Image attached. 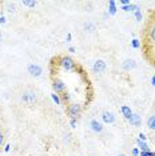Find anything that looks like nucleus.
<instances>
[{
    "label": "nucleus",
    "mask_w": 155,
    "mask_h": 156,
    "mask_svg": "<svg viewBox=\"0 0 155 156\" xmlns=\"http://www.w3.org/2000/svg\"><path fill=\"white\" fill-rule=\"evenodd\" d=\"M136 144H138V147L141 148V151H150V148L147 147V144H146L145 142H142L141 139H136Z\"/></svg>",
    "instance_id": "obj_16"
},
{
    "label": "nucleus",
    "mask_w": 155,
    "mask_h": 156,
    "mask_svg": "<svg viewBox=\"0 0 155 156\" xmlns=\"http://www.w3.org/2000/svg\"><path fill=\"white\" fill-rule=\"evenodd\" d=\"M36 95H35V92H32V91H25V92H23V95H21V100L24 101V103L27 104H32L36 101Z\"/></svg>",
    "instance_id": "obj_3"
},
{
    "label": "nucleus",
    "mask_w": 155,
    "mask_h": 156,
    "mask_svg": "<svg viewBox=\"0 0 155 156\" xmlns=\"http://www.w3.org/2000/svg\"><path fill=\"white\" fill-rule=\"evenodd\" d=\"M135 67H136V63H135V60H132V59L124 60L123 64H122V68H123L124 71H131V69H134Z\"/></svg>",
    "instance_id": "obj_9"
},
{
    "label": "nucleus",
    "mask_w": 155,
    "mask_h": 156,
    "mask_svg": "<svg viewBox=\"0 0 155 156\" xmlns=\"http://www.w3.org/2000/svg\"><path fill=\"white\" fill-rule=\"evenodd\" d=\"M3 143H4V135L1 133V132H0V146H1Z\"/></svg>",
    "instance_id": "obj_26"
},
{
    "label": "nucleus",
    "mask_w": 155,
    "mask_h": 156,
    "mask_svg": "<svg viewBox=\"0 0 155 156\" xmlns=\"http://www.w3.org/2000/svg\"><path fill=\"white\" fill-rule=\"evenodd\" d=\"M132 155H134V156H138V155H139V149H138V148H134V149H132Z\"/></svg>",
    "instance_id": "obj_25"
},
{
    "label": "nucleus",
    "mask_w": 155,
    "mask_h": 156,
    "mask_svg": "<svg viewBox=\"0 0 155 156\" xmlns=\"http://www.w3.org/2000/svg\"><path fill=\"white\" fill-rule=\"evenodd\" d=\"M51 97H52V100L55 101L56 104H60V99H59V95H56L55 92H54V94H51Z\"/></svg>",
    "instance_id": "obj_19"
},
{
    "label": "nucleus",
    "mask_w": 155,
    "mask_h": 156,
    "mask_svg": "<svg viewBox=\"0 0 155 156\" xmlns=\"http://www.w3.org/2000/svg\"><path fill=\"white\" fill-rule=\"evenodd\" d=\"M135 16H136V20H138V21L142 20V12H141V10H139V8H136V10H135Z\"/></svg>",
    "instance_id": "obj_20"
},
{
    "label": "nucleus",
    "mask_w": 155,
    "mask_h": 156,
    "mask_svg": "<svg viewBox=\"0 0 155 156\" xmlns=\"http://www.w3.org/2000/svg\"><path fill=\"white\" fill-rule=\"evenodd\" d=\"M92 69H94V72H96V73L103 72L104 69H106V63L103 60H96V62L94 63Z\"/></svg>",
    "instance_id": "obj_7"
},
{
    "label": "nucleus",
    "mask_w": 155,
    "mask_h": 156,
    "mask_svg": "<svg viewBox=\"0 0 155 156\" xmlns=\"http://www.w3.org/2000/svg\"><path fill=\"white\" fill-rule=\"evenodd\" d=\"M132 47H134V48H139V47H141V43H139L138 39H134V40H132Z\"/></svg>",
    "instance_id": "obj_21"
},
{
    "label": "nucleus",
    "mask_w": 155,
    "mask_h": 156,
    "mask_svg": "<svg viewBox=\"0 0 155 156\" xmlns=\"http://www.w3.org/2000/svg\"><path fill=\"white\" fill-rule=\"evenodd\" d=\"M136 8H138V7H136L135 4H128V5H124L122 10H123V11H135Z\"/></svg>",
    "instance_id": "obj_17"
},
{
    "label": "nucleus",
    "mask_w": 155,
    "mask_h": 156,
    "mask_svg": "<svg viewBox=\"0 0 155 156\" xmlns=\"http://www.w3.org/2000/svg\"><path fill=\"white\" fill-rule=\"evenodd\" d=\"M4 23H6V17L0 16V24H4Z\"/></svg>",
    "instance_id": "obj_27"
},
{
    "label": "nucleus",
    "mask_w": 155,
    "mask_h": 156,
    "mask_svg": "<svg viewBox=\"0 0 155 156\" xmlns=\"http://www.w3.org/2000/svg\"><path fill=\"white\" fill-rule=\"evenodd\" d=\"M60 64H62V67L64 69H67V71H72V69L75 68V63H74V60L71 59V57H68V56H63L62 59H60Z\"/></svg>",
    "instance_id": "obj_2"
},
{
    "label": "nucleus",
    "mask_w": 155,
    "mask_h": 156,
    "mask_svg": "<svg viewBox=\"0 0 155 156\" xmlns=\"http://www.w3.org/2000/svg\"><path fill=\"white\" fill-rule=\"evenodd\" d=\"M10 148H11V146H10V144H7V146H6V148H4V151H6V152H8V151H10Z\"/></svg>",
    "instance_id": "obj_29"
},
{
    "label": "nucleus",
    "mask_w": 155,
    "mask_h": 156,
    "mask_svg": "<svg viewBox=\"0 0 155 156\" xmlns=\"http://www.w3.org/2000/svg\"><path fill=\"white\" fill-rule=\"evenodd\" d=\"M83 27H84V31H87V32H94L96 29V28H95V24L91 23V21H86V23L83 24Z\"/></svg>",
    "instance_id": "obj_12"
},
{
    "label": "nucleus",
    "mask_w": 155,
    "mask_h": 156,
    "mask_svg": "<svg viewBox=\"0 0 155 156\" xmlns=\"http://www.w3.org/2000/svg\"><path fill=\"white\" fill-rule=\"evenodd\" d=\"M130 124L131 125H135V127H139V125L142 124V120H141V116H139L138 114H132V116H131L130 120Z\"/></svg>",
    "instance_id": "obj_10"
},
{
    "label": "nucleus",
    "mask_w": 155,
    "mask_h": 156,
    "mask_svg": "<svg viewBox=\"0 0 155 156\" xmlns=\"http://www.w3.org/2000/svg\"><path fill=\"white\" fill-rule=\"evenodd\" d=\"M21 4L23 5H25V7H30V8H34L38 5V1L36 0H23L21 1Z\"/></svg>",
    "instance_id": "obj_13"
},
{
    "label": "nucleus",
    "mask_w": 155,
    "mask_h": 156,
    "mask_svg": "<svg viewBox=\"0 0 155 156\" xmlns=\"http://www.w3.org/2000/svg\"><path fill=\"white\" fill-rule=\"evenodd\" d=\"M102 120H103L104 123H107V124H111V123H114L115 121V116H114L112 112L104 111L103 114H102Z\"/></svg>",
    "instance_id": "obj_8"
},
{
    "label": "nucleus",
    "mask_w": 155,
    "mask_h": 156,
    "mask_svg": "<svg viewBox=\"0 0 155 156\" xmlns=\"http://www.w3.org/2000/svg\"><path fill=\"white\" fill-rule=\"evenodd\" d=\"M68 51H70V52H75V48H74V47H70Z\"/></svg>",
    "instance_id": "obj_30"
},
{
    "label": "nucleus",
    "mask_w": 155,
    "mask_h": 156,
    "mask_svg": "<svg viewBox=\"0 0 155 156\" xmlns=\"http://www.w3.org/2000/svg\"><path fill=\"white\" fill-rule=\"evenodd\" d=\"M75 125H76V120H71V127L75 128Z\"/></svg>",
    "instance_id": "obj_28"
},
{
    "label": "nucleus",
    "mask_w": 155,
    "mask_h": 156,
    "mask_svg": "<svg viewBox=\"0 0 155 156\" xmlns=\"http://www.w3.org/2000/svg\"><path fill=\"white\" fill-rule=\"evenodd\" d=\"M139 155L141 156H155V152H151V151H141Z\"/></svg>",
    "instance_id": "obj_18"
},
{
    "label": "nucleus",
    "mask_w": 155,
    "mask_h": 156,
    "mask_svg": "<svg viewBox=\"0 0 155 156\" xmlns=\"http://www.w3.org/2000/svg\"><path fill=\"white\" fill-rule=\"evenodd\" d=\"M28 72L31 73L32 76L38 77L43 73V68H41L39 64H30V66H28Z\"/></svg>",
    "instance_id": "obj_4"
},
{
    "label": "nucleus",
    "mask_w": 155,
    "mask_h": 156,
    "mask_svg": "<svg viewBox=\"0 0 155 156\" xmlns=\"http://www.w3.org/2000/svg\"><path fill=\"white\" fill-rule=\"evenodd\" d=\"M118 156H127V155H124V153H119Z\"/></svg>",
    "instance_id": "obj_33"
},
{
    "label": "nucleus",
    "mask_w": 155,
    "mask_h": 156,
    "mask_svg": "<svg viewBox=\"0 0 155 156\" xmlns=\"http://www.w3.org/2000/svg\"><path fill=\"white\" fill-rule=\"evenodd\" d=\"M108 14H110V15H115V14H116V5H115L114 0L108 1Z\"/></svg>",
    "instance_id": "obj_14"
},
{
    "label": "nucleus",
    "mask_w": 155,
    "mask_h": 156,
    "mask_svg": "<svg viewBox=\"0 0 155 156\" xmlns=\"http://www.w3.org/2000/svg\"><path fill=\"white\" fill-rule=\"evenodd\" d=\"M139 139H141L142 142H145V140H146V139H147V138H146V135H145V133H139Z\"/></svg>",
    "instance_id": "obj_24"
},
{
    "label": "nucleus",
    "mask_w": 155,
    "mask_h": 156,
    "mask_svg": "<svg viewBox=\"0 0 155 156\" xmlns=\"http://www.w3.org/2000/svg\"><path fill=\"white\" fill-rule=\"evenodd\" d=\"M7 7H8V11H10V12H15V5H12V3H8Z\"/></svg>",
    "instance_id": "obj_22"
},
{
    "label": "nucleus",
    "mask_w": 155,
    "mask_h": 156,
    "mask_svg": "<svg viewBox=\"0 0 155 156\" xmlns=\"http://www.w3.org/2000/svg\"><path fill=\"white\" fill-rule=\"evenodd\" d=\"M150 35H151V39H152V40H154V42H155V27H152V29H151V34H150Z\"/></svg>",
    "instance_id": "obj_23"
},
{
    "label": "nucleus",
    "mask_w": 155,
    "mask_h": 156,
    "mask_svg": "<svg viewBox=\"0 0 155 156\" xmlns=\"http://www.w3.org/2000/svg\"><path fill=\"white\" fill-rule=\"evenodd\" d=\"M88 125H90V128L92 129L94 132H96V133H99V132L103 131V125L100 124L98 120H95V119H92V120H90V123H88Z\"/></svg>",
    "instance_id": "obj_6"
},
{
    "label": "nucleus",
    "mask_w": 155,
    "mask_h": 156,
    "mask_svg": "<svg viewBox=\"0 0 155 156\" xmlns=\"http://www.w3.org/2000/svg\"><path fill=\"white\" fill-rule=\"evenodd\" d=\"M151 83H152V86H155V76H152V79H151Z\"/></svg>",
    "instance_id": "obj_31"
},
{
    "label": "nucleus",
    "mask_w": 155,
    "mask_h": 156,
    "mask_svg": "<svg viewBox=\"0 0 155 156\" xmlns=\"http://www.w3.org/2000/svg\"><path fill=\"white\" fill-rule=\"evenodd\" d=\"M121 112L123 114V116L127 120H130L131 119V116H132V112H131V108L130 107H127V105H123V107H121Z\"/></svg>",
    "instance_id": "obj_11"
},
{
    "label": "nucleus",
    "mask_w": 155,
    "mask_h": 156,
    "mask_svg": "<svg viewBox=\"0 0 155 156\" xmlns=\"http://www.w3.org/2000/svg\"><path fill=\"white\" fill-rule=\"evenodd\" d=\"M80 111H82V107H80L79 104H71L68 107V115H70V118H71V120H76V119L79 118Z\"/></svg>",
    "instance_id": "obj_1"
},
{
    "label": "nucleus",
    "mask_w": 155,
    "mask_h": 156,
    "mask_svg": "<svg viewBox=\"0 0 155 156\" xmlns=\"http://www.w3.org/2000/svg\"><path fill=\"white\" fill-rule=\"evenodd\" d=\"M52 88H54V92H55V94H60V92H63V91L65 90V84L63 83L62 80L56 79L55 81H54V84H52Z\"/></svg>",
    "instance_id": "obj_5"
},
{
    "label": "nucleus",
    "mask_w": 155,
    "mask_h": 156,
    "mask_svg": "<svg viewBox=\"0 0 155 156\" xmlns=\"http://www.w3.org/2000/svg\"><path fill=\"white\" fill-rule=\"evenodd\" d=\"M147 127L150 129H155V115H152L147 119Z\"/></svg>",
    "instance_id": "obj_15"
},
{
    "label": "nucleus",
    "mask_w": 155,
    "mask_h": 156,
    "mask_svg": "<svg viewBox=\"0 0 155 156\" xmlns=\"http://www.w3.org/2000/svg\"><path fill=\"white\" fill-rule=\"evenodd\" d=\"M3 42V35H1V32H0V43Z\"/></svg>",
    "instance_id": "obj_32"
}]
</instances>
